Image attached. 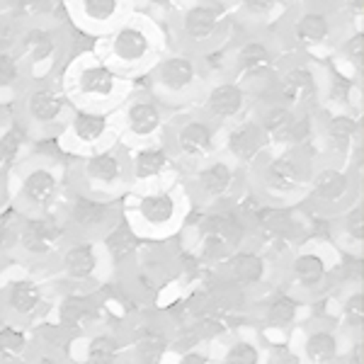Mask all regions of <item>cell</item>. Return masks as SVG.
I'll return each instance as SVG.
<instances>
[{"label":"cell","mask_w":364,"mask_h":364,"mask_svg":"<svg viewBox=\"0 0 364 364\" xmlns=\"http://www.w3.org/2000/svg\"><path fill=\"white\" fill-rule=\"evenodd\" d=\"M204 83H207V70L202 61L175 49H168L141 80V85L173 112L195 107L204 92Z\"/></svg>","instance_id":"cell-10"},{"label":"cell","mask_w":364,"mask_h":364,"mask_svg":"<svg viewBox=\"0 0 364 364\" xmlns=\"http://www.w3.org/2000/svg\"><path fill=\"white\" fill-rule=\"evenodd\" d=\"M102 248L92 238H68L56 255V269L68 284H90L102 272Z\"/></svg>","instance_id":"cell-25"},{"label":"cell","mask_w":364,"mask_h":364,"mask_svg":"<svg viewBox=\"0 0 364 364\" xmlns=\"http://www.w3.org/2000/svg\"><path fill=\"white\" fill-rule=\"evenodd\" d=\"M301 309L304 301L296 294H291L289 289L284 291H274L269 296V301L262 309V321H265V328L277 333H289L299 326V318H301Z\"/></svg>","instance_id":"cell-36"},{"label":"cell","mask_w":364,"mask_h":364,"mask_svg":"<svg viewBox=\"0 0 364 364\" xmlns=\"http://www.w3.org/2000/svg\"><path fill=\"white\" fill-rule=\"evenodd\" d=\"M168 49L170 42L166 25L136 8L105 37L92 42L95 56L132 83H141Z\"/></svg>","instance_id":"cell-2"},{"label":"cell","mask_w":364,"mask_h":364,"mask_svg":"<svg viewBox=\"0 0 364 364\" xmlns=\"http://www.w3.org/2000/svg\"><path fill=\"white\" fill-rule=\"evenodd\" d=\"M97 243H100V248H102V255L107 257L109 265L127 267L132 260H136L139 248H141V236L127 224L124 216H122L112 228L105 231V236L100 238Z\"/></svg>","instance_id":"cell-34"},{"label":"cell","mask_w":364,"mask_h":364,"mask_svg":"<svg viewBox=\"0 0 364 364\" xmlns=\"http://www.w3.org/2000/svg\"><path fill=\"white\" fill-rule=\"evenodd\" d=\"M124 343L114 331H92L85 338L80 364H122Z\"/></svg>","instance_id":"cell-38"},{"label":"cell","mask_w":364,"mask_h":364,"mask_svg":"<svg viewBox=\"0 0 364 364\" xmlns=\"http://www.w3.org/2000/svg\"><path fill=\"white\" fill-rule=\"evenodd\" d=\"M265 355H262V345L252 338H236L226 348L224 357L219 364H262Z\"/></svg>","instance_id":"cell-43"},{"label":"cell","mask_w":364,"mask_h":364,"mask_svg":"<svg viewBox=\"0 0 364 364\" xmlns=\"http://www.w3.org/2000/svg\"><path fill=\"white\" fill-rule=\"evenodd\" d=\"M129 173H132V187H151L180 178V170L163 144L129 151Z\"/></svg>","instance_id":"cell-27"},{"label":"cell","mask_w":364,"mask_h":364,"mask_svg":"<svg viewBox=\"0 0 364 364\" xmlns=\"http://www.w3.org/2000/svg\"><path fill=\"white\" fill-rule=\"evenodd\" d=\"M46 309V287L32 274L8 279L0 291V314L3 318L13 321H32Z\"/></svg>","instance_id":"cell-26"},{"label":"cell","mask_w":364,"mask_h":364,"mask_svg":"<svg viewBox=\"0 0 364 364\" xmlns=\"http://www.w3.org/2000/svg\"><path fill=\"white\" fill-rule=\"evenodd\" d=\"M132 187L129 151L109 144L80 158H68V190L102 199H122Z\"/></svg>","instance_id":"cell-11"},{"label":"cell","mask_w":364,"mask_h":364,"mask_svg":"<svg viewBox=\"0 0 364 364\" xmlns=\"http://www.w3.org/2000/svg\"><path fill=\"white\" fill-rule=\"evenodd\" d=\"M134 8L151 15L161 25H166L170 17L175 15V10L180 8V0H134Z\"/></svg>","instance_id":"cell-45"},{"label":"cell","mask_w":364,"mask_h":364,"mask_svg":"<svg viewBox=\"0 0 364 364\" xmlns=\"http://www.w3.org/2000/svg\"><path fill=\"white\" fill-rule=\"evenodd\" d=\"M269 151H272L269 149V141L252 112L240 117L238 122H233L231 127L224 129L221 154H226L233 163H238L240 168L250 170L262 156L269 154Z\"/></svg>","instance_id":"cell-24"},{"label":"cell","mask_w":364,"mask_h":364,"mask_svg":"<svg viewBox=\"0 0 364 364\" xmlns=\"http://www.w3.org/2000/svg\"><path fill=\"white\" fill-rule=\"evenodd\" d=\"M68 238L73 236H70L61 211L42 216H25L15 250H20V255L32 262H46L58 255V250L63 248Z\"/></svg>","instance_id":"cell-22"},{"label":"cell","mask_w":364,"mask_h":364,"mask_svg":"<svg viewBox=\"0 0 364 364\" xmlns=\"http://www.w3.org/2000/svg\"><path fill=\"white\" fill-rule=\"evenodd\" d=\"M182 185H185L192 207H231L248 190V170L233 163L226 154H216L211 161L182 175Z\"/></svg>","instance_id":"cell-15"},{"label":"cell","mask_w":364,"mask_h":364,"mask_svg":"<svg viewBox=\"0 0 364 364\" xmlns=\"http://www.w3.org/2000/svg\"><path fill=\"white\" fill-rule=\"evenodd\" d=\"M27 83L29 75L15 51L0 49V105L13 107Z\"/></svg>","instance_id":"cell-39"},{"label":"cell","mask_w":364,"mask_h":364,"mask_svg":"<svg viewBox=\"0 0 364 364\" xmlns=\"http://www.w3.org/2000/svg\"><path fill=\"white\" fill-rule=\"evenodd\" d=\"M166 32L170 49L204 61L224 49L233 25L221 0H180Z\"/></svg>","instance_id":"cell-7"},{"label":"cell","mask_w":364,"mask_h":364,"mask_svg":"<svg viewBox=\"0 0 364 364\" xmlns=\"http://www.w3.org/2000/svg\"><path fill=\"white\" fill-rule=\"evenodd\" d=\"M122 202V216L141 238H166L185 224L192 202L182 175L161 185L132 187Z\"/></svg>","instance_id":"cell-6"},{"label":"cell","mask_w":364,"mask_h":364,"mask_svg":"<svg viewBox=\"0 0 364 364\" xmlns=\"http://www.w3.org/2000/svg\"><path fill=\"white\" fill-rule=\"evenodd\" d=\"M15 122L13 117V107H8V105H0V136L5 134V129H8L10 124Z\"/></svg>","instance_id":"cell-47"},{"label":"cell","mask_w":364,"mask_h":364,"mask_svg":"<svg viewBox=\"0 0 364 364\" xmlns=\"http://www.w3.org/2000/svg\"><path fill=\"white\" fill-rule=\"evenodd\" d=\"M272 32L284 51L326 63L340 39L357 29L343 25L331 0H309L299 8L284 10Z\"/></svg>","instance_id":"cell-4"},{"label":"cell","mask_w":364,"mask_h":364,"mask_svg":"<svg viewBox=\"0 0 364 364\" xmlns=\"http://www.w3.org/2000/svg\"><path fill=\"white\" fill-rule=\"evenodd\" d=\"M338 314H340V318H343L345 328L350 331V336L360 338L362 323H364V294H362L360 287H352L348 291V296L340 301Z\"/></svg>","instance_id":"cell-42"},{"label":"cell","mask_w":364,"mask_h":364,"mask_svg":"<svg viewBox=\"0 0 364 364\" xmlns=\"http://www.w3.org/2000/svg\"><path fill=\"white\" fill-rule=\"evenodd\" d=\"M279 3H282V8H284V10H291V8H299V5L309 3V0H279Z\"/></svg>","instance_id":"cell-49"},{"label":"cell","mask_w":364,"mask_h":364,"mask_svg":"<svg viewBox=\"0 0 364 364\" xmlns=\"http://www.w3.org/2000/svg\"><path fill=\"white\" fill-rule=\"evenodd\" d=\"M70 112L73 105L68 102L58 75L29 80L13 105L15 122L25 129L32 144H54Z\"/></svg>","instance_id":"cell-9"},{"label":"cell","mask_w":364,"mask_h":364,"mask_svg":"<svg viewBox=\"0 0 364 364\" xmlns=\"http://www.w3.org/2000/svg\"><path fill=\"white\" fill-rule=\"evenodd\" d=\"M58 328L61 333H70V336H83V333L92 331L102 318V309L90 294L83 291H68L61 296L56 306Z\"/></svg>","instance_id":"cell-30"},{"label":"cell","mask_w":364,"mask_h":364,"mask_svg":"<svg viewBox=\"0 0 364 364\" xmlns=\"http://www.w3.org/2000/svg\"><path fill=\"white\" fill-rule=\"evenodd\" d=\"M221 136L224 132L214 122H209L197 107H187L170 114L163 146L175 161L180 175H185L221 154Z\"/></svg>","instance_id":"cell-12"},{"label":"cell","mask_w":364,"mask_h":364,"mask_svg":"<svg viewBox=\"0 0 364 364\" xmlns=\"http://www.w3.org/2000/svg\"><path fill=\"white\" fill-rule=\"evenodd\" d=\"M321 61L284 51L274 68L269 97L294 112H316L321 109Z\"/></svg>","instance_id":"cell-16"},{"label":"cell","mask_w":364,"mask_h":364,"mask_svg":"<svg viewBox=\"0 0 364 364\" xmlns=\"http://www.w3.org/2000/svg\"><path fill=\"white\" fill-rule=\"evenodd\" d=\"M314 154L343 161L362 170V117L331 114L318 109V132H316Z\"/></svg>","instance_id":"cell-18"},{"label":"cell","mask_w":364,"mask_h":364,"mask_svg":"<svg viewBox=\"0 0 364 364\" xmlns=\"http://www.w3.org/2000/svg\"><path fill=\"white\" fill-rule=\"evenodd\" d=\"M291 364H299V362H291Z\"/></svg>","instance_id":"cell-51"},{"label":"cell","mask_w":364,"mask_h":364,"mask_svg":"<svg viewBox=\"0 0 364 364\" xmlns=\"http://www.w3.org/2000/svg\"><path fill=\"white\" fill-rule=\"evenodd\" d=\"M333 238L338 243H343L352 255H360L362 243H364V204L362 199H357L352 207H348L340 216L333 219Z\"/></svg>","instance_id":"cell-37"},{"label":"cell","mask_w":364,"mask_h":364,"mask_svg":"<svg viewBox=\"0 0 364 364\" xmlns=\"http://www.w3.org/2000/svg\"><path fill=\"white\" fill-rule=\"evenodd\" d=\"M219 267H224L226 282L238 289H252V287H260L267 279L269 265L267 257L262 250H252V248H238L221 262Z\"/></svg>","instance_id":"cell-32"},{"label":"cell","mask_w":364,"mask_h":364,"mask_svg":"<svg viewBox=\"0 0 364 364\" xmlns=\"http://www.w3.org/2000/svg\"><path fill=\"white\" fill-rule=\"evenodd\" d=\"M90 46L92 39L75 32L66 15L58 10L54 15L20 25L13 51L25 66L29 80H34L58 75L70 56L87 51Z\"/></svg>","instance_id":"cell-3"},{"label":"cell","mask_w":364,"mask_h":364,"mask_svg":"<svg viewBox=\"0 0 364 364\" xmlns=\"http://www.w3.org/2000/svg\"><path fill=\"white\" fill-rule=\"evenodd\" d=\"M316 154L309 149H274L248 170V190L255 192L265 204L294 207L306 197L311 170Z\"/></svg>","instance_id":"cell-8"},{"label":"cell","mask_w":364,"mask_h":364,"mask_svg":"<svg viewBox=\"0 0 364 364\" xmlns=\"http://www.w3.org/2000/svg\"><path fill=\"white\" fill-rule=\"evenodd\" d=\"M331 274L333 267L328 262V255L321 248L291 252L289 262H287V284H289L291 294H296L301 301L304 296H321L328 282H331Z\"/></svg>","instance_id":"cell-23"},{"label":"cell","mask_w":364,"mask_h":364,"mask_svg":"<svg viewBox=\"0 0 364 364\" xmlns=\"http://www.w3.org/2000/svg\"><path fill=\"white\" fill-rule=\"evenodd\" d=\"M22 364H63V360L54 350H39V352H34L32 357H27Z\"/></svg>","instance_id":"cell-46"},{"label":"cell","mask_w":364,"mask_h":364,"mask_svg":"<svg viewBox=\"0 0 364 364\" xmlns=\"http://www.w3.org/2000/svg\"><path fill=\"white\" fill-rule=\"evenodd\" d=\"M301 364H340L345 357V333L343 328H331L314 323L304 331L299 343Z\"/></svg>","instance_id":"cell-29"},{"label":"cell","mask_w":364,"mask_h":364,"mask_svg":"<svg viewBox=\"0 0 364 364\" xmlns=\"http://www.w3.org/2000/svg\"><path fill=\"white\" fill-rule=\"evenodd\" d=\"M3 272H5V269H3V262H0V279H3Z\"/></svg>","instance_id":"cell-50"},{"label":"cell","mask_w":364,"mask_h":364,"mask_svg":"<svg viewBox=\"0 0 364 364\" xmlns=\"http://www.w3.org/2000/svg\"><path fill=\"white\" fill-rule=\"evenodd\" d=\"M58 211H61L73 238L100 240L107 228H112L122 219V202L119 199H102L85 195V192L68 190Z\"/></svg>","instance_id":"cell-17"},{"label":"cell","mask_w":364,"mask_h":364,"mask_svg":"<svg viewBox=\"0 0 364 364\" xmlns=\"http://www.w3.org/2000/svg\"><path fill=\"white\" fill-rule=\"evenodd\" d=\"M58 78L73 109L102 114H112L139 85L117 75L92 49L70 56Z\"/></svg>","instance_id":"cell-5"},{"label":"cell","mask_w":364,"mask_h":364,"mask_svg":"<svg viewBox=\"0 0 364 364\" xmlns=\"http://www.w3.org/2000/svg\"><path fill=\"white\" fill-rule=\"evenodd\" d=\"M134 10V0H61L70 27L87 39H100Z\"/></svg>","instance_id":"cell-21"},{"label":"cell","mask_w":364,"mask_h":364,"mask_svg":"<svg viewBox=\"0 0 364 364\" xmlns=\"http://www.w3.org/2000/svg\"><path fill=\"white\" fill-rule=\"evenodd\" d=\"M170 114H173V109L163 107V105L139 83L136 90L112 112L117 144L124 146L127 151L141 149V146L163 144Z\"/></svg>","instance_id":"cell-14"},{"label":"cell","mask_w":364,"mask_h":364,"mask_svg":"<svg viewBox=\"0 0 364 364\" xmlns=\"http://www.w3.org/2000/svg\"><path fill=\"white\" fill-rule=\"evenodd\" d=\"M54 144L66 158H80L109 144H117L112 114L73 109Z\"/></svg>","instance_id":"cell-19"},{"label":"cell","mask_w":364,"mask_h":364,"mask_svg":"<svg viewBox=\"0 0 364 364\" xmlns=\"http://www.w3.org/2000/svg\"><path fill=\"white\" fill-rule=\"evenodd\" d=\"M61 10V0H0V13L15 20L17 25L54 15Z\"/></svg>","instance_id":"cell-40"},{"label":"cell","mask_w":364,"mask_h":364,"mask_svg":"<svg viewBox=\"0 0 364 364\" xmlns=\"http://www.w3.org/2000/svg\"><path fill=\"white\" fill-rule=\"evenodd\" d=\"M338 17L348 29H362L364 22V0H331Z\"/></svg>","instance_id":"cell-44"},{"label":"cell","mask_w":364,"mask_h":364,"mask_svg":"<svg viewBox=\"0 0 364 364\" xmlns=\"http://www.w3.org/2000/svg\"><path fill=\"white\" fill-rule=\"evenodd\" d=\"M364 29H357V32H350L340 39V44L336 46V51L328 58V66L333 70H338L340 75L355 80V83H362L364 80Z\"/></svg>","instance_id":"cell-35"},{"label":"cell","mask_w":364,"mask_h":364,"mask_svg":"<svg viewBox=\"0 0 364 364\" xmlns=\"http://www.w3.org/2000/svg\"><path fill=\"white\" fill-rule=\"evenodd\" d=\"M250 112L255 114L257 124L262 127L265 136L269 141V149H287L291 139V127H294L296 112L287 105L277 102L274 97L257 100L250 105Z\"/></svg>","instance_id":"cell-31"},{"label":"cell","mask_w":364,"mask_h":364,"mask_svg":"<svg viewBox=\"0 0 364 364\" xmlns=\"http://www.w3.org/2000/svg\"><path fill=\"white\" fill-rule=\"evenodd\" d=\"M236 29H272L284 15L279 0H221Z\"/></svg>","instance_id":"cell-33"},{"label":"cell","mask_w":364,"mask_h":364,"mask_svg":"<svg viewBox=\"0 0 364 364\" xmlns=\"http://www.w3.org/2000/svg\"><path fill=\"white\" fill-rule=\"evenodd\" d=\"M68 195V158L56 144H34L8 170V204L22 216L54 214Z\"/></svg>","instance_id":"cell-1"},{"label":"cell","mask_w":364,"mask_h":364,"mask_svg":"<svg viewBox=\"0 0 364 364\" xmlns=\"http://www.w3.org/2000/svg\"><path fill=\"white\" fill-rule=\"evenodd\" d=\"M8 207V173H0V211Z\"/></svg>","instance_id":"cell-48"},{"label":"cell","mask_w":364,"mask_h":364,"mask_svg":"<svg viewBox=\"0 0 364 364\" xmlns=\"http://www.w3.org/2000/svg\"><path fill=\"white\" fill-rule=\"evenodd\" d=\"M321 112L360 114L362 117V83L340 75L328 63L321 70Z\"/></svg>","instance_id":"cell-28"},{"label":"cell","mask_w":364,"mask_h":364,"mask_svg":"<svg viewBox=\"0 0 364 364\" xmlns=\"http://www.w3.org/2000/svg\"><path fill=\"white\" fill-rule=\"evenodd\" d=\"M357 199H362V170L343 161L316 156L306 197L301 202L306 204L311 214L323 216V219H336Z\"/></svg>","instance_id":"cell-13"},{"label":"cell","mask_w":364,"mask_h":364,"mask_svg":"<svg viewBox=\"0 0 364 364\" xmlns=\"http://www.w3.org/2000/svg\"><path fill=\"white\" fill-rule=\"evenodd\" d=\"M195 107L224 132L226 127L250 112V97L245 87L233 78L224 73H211L207 75L204 92Z\"/></svg>","instance_id":"cell-20"},{"label":"cell","mask_w":364,"mask_h":364,"mask_svg":"<svg viewBox=\"0 0 364 364\" xmlns=\"http://www.w3.org/2000/svg\"><path fill=\"white\" fill-rule=\"evenodd\" d=\"M29 338L17 323H0V364H22L27 360Z\"/></svg>","instance_id":"cell-41"}]
</instances>
